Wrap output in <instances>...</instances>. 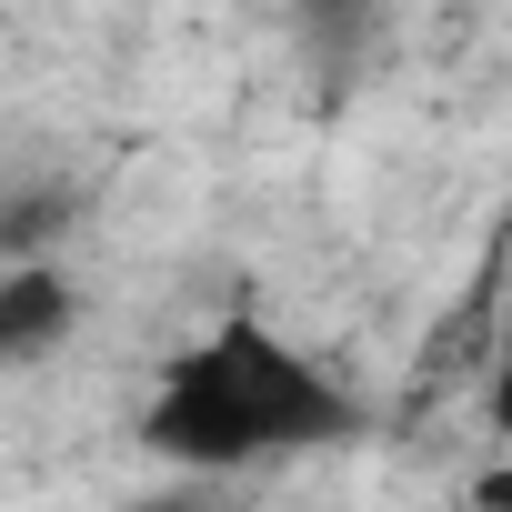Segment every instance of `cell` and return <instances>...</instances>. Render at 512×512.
Listing matches in <instances>:
<instances>
[{
    "instance_id": "1",
    "label": "cell",
    "mask_w": 512,
    "mask_h": 512,
    "mask_svg": "<svg viewBox=\"0 0 512 512\" xmlns=\"http://www.w3.org/2000/svg\"><path fill=\"white\" fill-rule=\"evenodd\" d=\"M352 432H362L352 392L262 312H221L211 332H191L141 412V442L171 472H262L292 452H332Z\"/></svg>"
},
{
    "instance_id": "2",
    "label": "cell",
    "mask_w": 512,
    "mask_h": 512,
    "mask_svg": "<svg viewBox=\"0 0 512 512\" xmlns=\"http://www.w3.org/2000/svg\"><path fill=\"white\" fill-rule=\"evenodd\" d=\"M71 322H81V302L61 292V272L11 262V282H0V362H41Z\"/></svg>"
}]
</instances>
